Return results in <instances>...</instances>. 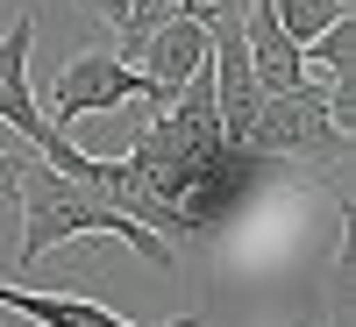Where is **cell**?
<instances>
[{
	"label": "cell",
	"instance_id": "7a4b0ae2",
	"mask_svg": "<svg viewBox=\"0 0 356 327\" xmlns=\"http://www.w3.org/2000/svg\"><path fill=\"white\" fill-rule=\"evenodd\" d=\"M15 206H22V249H15V256L29 263V271H36L43 256H57L65 242H79V235H122V242H129L136 256H150L157 271H178V249L164 242L157 228L129 221L122 206H107L93 185H79V178H65V171H50L43 157H29Z\"/></svg>",
	"mask_w": 356,
	"mask_h": 327
},
{
	"label": "cell",
	"instance_id": "30bf717a",
	"mask_svg": "<svg viewBox=\"0 0 356 327\" xmlns=\"http://www.w3.org/2000/svg\"><path fill=\"white\" fill-rule=\"evenodd\" d=\"M22 171H29V157H15V150H0V206H8V199L22 192Z\"/></svg>",
	"mask_w": 356,
	"mask_h": 327
},
{
	"label": "cell",
	"instance_id": "8fae6325",
	"mask_svg": "<svg viewBox=\"0 0 356 327\" xmlns=\"http://www.w3.org/2000/svg\"><path fill=\"white\" fill-rule=\"evenodd\" d=\"M214 8H221V0H171V15H193V22H207Z\"/></svg>",
	"mask_w": 356,
	"mask_h": 327
},
{
	"label": "cell",
	"instance_id": "8992f818",
	"mask_svg": "<svg viewBox=\"0 0 356 327\" xmlns=\"http://www.w3.org/2000/svg\"><path fill=\"white\" fill-rule=\"evenodd\" d=\"M243 57H250V78H257V93H292L300 78H314L307 65V50L278 28L271 15V0H243Z\"/></svg>",
	"mask_w": 356,
	"mask_h": 327
},
{
	"label": "cell",
	"instance_id": "3957f363",
	"mask_svg": "<svg viewBox=\"0 0 356 327\" xmlns=\"http://www.w3.org/2000/svg\"><path fill=\"white\" fill-rule=\"evenodd\" d=\"M349 121H356V78H300L292 93H264L250 114V150L278 164H342L349 157Z\"/></svg>",
	"mask_w": 356,
	"mask_h": 327
},
{
	"label": "cell",
	"instance_id": "ba28073f",
	"mask_svg": "<svg viewBox=\"0 0 356 327\" xmlns=\"http://www.w3.org/2000/svg\"><path fill=\"white\" fill-rule=\"evenodd\" d=\"M0 313H15L29 327H136V320H122L114 306L79 299V292H29V285H8V278H0ZM171 327H207V320L200 313H178Z\"/></svg>",
	"mask_w": 356,
	"mask_h": 327
},
{
	"label": "cell",
	"instance_id": "5b68a950",
	"mask_svg": "<svg viewBox=\"0 0 356 327\" xmlns=\"http://www.w3.org/2000/svg\"><path fill=\"white\" fill-rule=\"evenodd\" d=\"M171 107V93L164 85H150L129 57H114V50H79V57H65V72L50 78V121L57 128H72V121H86V114H107V107Z\"/></svg>",
	"mask_w": 356,
	"mask_h": 327
},
{
	"label": "cell",
	"instance_id": "6da1fadb",
	"mask_svg": "<svg viewBox=\"0 0 356 327\" xmlns=\"http://www.w3.org/2000/svg\"><path fill=\"white\" fill-rule=\"evenodd\" d=\"M285 171L292 164L228 142L221 114H214V72H193L171 93V107H157L136 128L129 157H86L79 185H93L129 221L157 228L164 242H200Z\"/></svg>",
	"mask_w": 356,
	"mask_h": 327
},
{
	"label": "cell",
	"instance_id": "52a82bcc",
	"mask_svg": "<svg viewBox=\"0 0 356 327\" xmlns=\"http://www.w3.org/2000/svg\"><path fill=\"white\" fill-rule=\"evenodd\" d=\"M129 65L150 78V85H164V93H178L193 72H207V22H193V15H164L150 36L136 43V57Z\"/></svg>",
	"mask_w": 356,
	"mask_h": 327
},
{
	"label": "cell",
	"instance_id": "277c9868",
	"mask_svg": "<svg viewBox=\"0 0 356 327\" xmlns=\"http://www.w3.org/2000/svg\"><path fill=\"white\" fill-rule=\"evenodd\" d=\"M29 50H36V8H22L8 28H0V121H8L29 150H36L50 171H65V178H79L86 171V157L93 150H79V142L65 135L43 114V100H36V78H29Z\"/></svg>",
	"mask_w": 356,
	"mask_h": 327
},
{
	"label": "cell",
	"instance_id": "7c38bea8",
	"mask_svg": "<svg viewBox=\"0 0 356 327\" xmlns=\"http://www.w3.org/2000/svg\"><path fill=\"white\" fill-rule=\"evenodd\" d=\"M72 8H86V0H72Z\"/></svg>",
	"mask_w": 356,
	"mask_h": 327
},
{
	"label": "cell",
	"instance_id": "9c48e42d",
	"mask_svg": "<svg viewBox=\"0 0 356 327\" xmlns=\"http://www.w3.org/2000/svg\"><path fill=\"white\" fill-rule=\"evenodd\" d=\"M271 15H278V28H285V36L307 50L328 22H342V15H349V0H271Z\"/></svg>",
	"mask_w": 356,
	"mask_h": 327
}]
</instances>
